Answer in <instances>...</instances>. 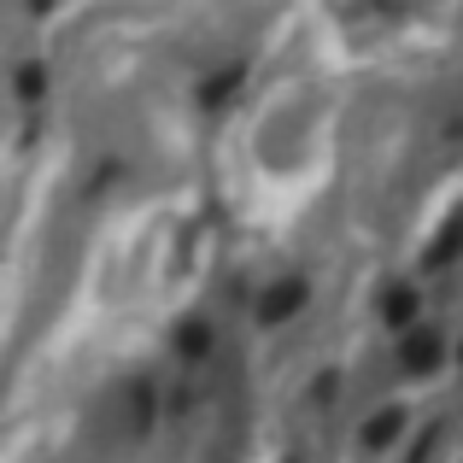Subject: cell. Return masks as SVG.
<instances>
[{"instance_id":"obj_1","label":"cell","mask_w":463,"mask_h":463,"mask_svg":"<svg viewBox=\"0 0 463 463\" xmlns=\"http://www.w3.org/2000/svg\"><path fill=\"white\" fill-rule=\"evenodd\" d=\"M299 306H306V276H288V282H276L270 294L259 299V317L264 323H288Z\"/></svg>"},{"instance_id":"obj_2","label":"cell","mask_w":463,"mask_h":463,"mask_svg":"<svg viewBox=\"0 0 463 463\" xmlns=\"http://www.w3.org/2000/svg\"><path fill=\"white\" fill-rule=\"evenodd\" d=\"M399 429H405V411H399V405H387L382 417H370V422H364V434H358V440L370 446V452H382V446H393V434H399Z\"/></svg>"},{"instance_id":"obj_3","label":"cell","mask_w":463,"mask_h":463,"mask_svg":"<svg viewBox=\"0 0 463 463\" xmlns=\"http://www.w3.org/2000/svg\"><path fill=\"white\" fill-rule=\"evenodd\" d=\"M440 358V335H411L405 340V370H434Z\"/></svg>"},{"instance_id":"obj_4","label":"cell","mask_w":463,"mask_h":463,"mask_svg":"<svg viewBox=\"0 0 463 463\" xmlns=\"http://www.w3.org/2000/svg\"><path fill=\"white\" fill-rule=\"evenodd\" d=\"M458 247H463V217H452V223H446V235H440V241L429 247V259H422V264H429V270H440V264L452 259Z\"/></svg>"},{"instance_id":"obj_5","label":"cell","mask_w":463,"mask_h":463,"mask_svg":"<svg viewBox=\"0 0 463 463\" xmlns=\"http://www.w3.org/2000/svg\"><path fill=\"white\" fill-rule=\"evenodd\" d=\"M411 317H417V294H411V288H393V294H387V323L405 328Z\"/></svg>"},{"instance_id":"obj_6","label":"cell","mask_w":463,"mask_h":463,"mask_svg":"<svg viewBox=\"0 0 463 463\" xmlns=\"http://www.w3.org/2000/svg\"><path fill=\"white\" fill-rule=\"evenodd\" d=\"M176 346L188 352V358H205V346H212V328H205V323H182Z\"/></svg>"},{"instance_id":"obj_7","label":"cell","mask_w":463,"mask_h":463,"mask_svg":"<svg viewBox=\"0 0 463 463\" xmlns=\"http://www.w3.org/2000/svg\"><path fill=\"white\" fill-rule=\"evenodd\" d=\"M42 77H47L42 65H24L18 71V94H24V100H35V94H42Z\"/></svg>"},{"instance_id":"obj_8","label":"cell","mask_w":463,"mask_h":463,"mask_svg":"<svg viewBox=\"0 0 463 463\" xmlns=\"http://www.w3.org/2000/svg\"><path fill=\"white\" fill-rule=\"evenodd\" d=\"M458 352H463V346H458Z\"/></svg>"}]
</instances>
